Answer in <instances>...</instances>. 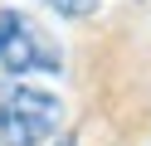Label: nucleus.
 Listing matches in <instances>:
<instances>
[{
	"label": "nucleus",
	"instance_id": "obj_2",
	"mask_svg": "<svg viewBox=\"0 0 151 146\" xmlns=\"http://www.w3.org/2000/svg\"><path fill=\"white\" fill-rule=\"evenodd\" d=\"M0 68L15 78L24 73H59L63 54L54 49V39L20 10H0Z\"/></svg>",
	"mask_w": 151,
	"mask_h": 146
},
{
	"label": "nucleus",
	"instance_id": "obj_1",
	"mask_svg": "<svg viewBox=\"0 0 151 146\" xmlns=\"http://www.w3.org/2000/svg\"><path fill=\"white\" fill-rule=\"evenodd\" d=\"M63 122V97L34 83H15L0 102V146H44Z\"/></svg>",
	"mask_w": 151,
	"mask_h": 146
},
{
	"label": "nucleus",
	"instance_id": "obj_4",
	"mask_svg": "<svg viewBox=\"0 0 151 146\" xmlns=\"http://www.w3.org/2000/svg\"><path fill=\"white\" fill-rule=\"evenodd\" d=\"M54 146H78V136H73V132H59V141H54Z\"/></svg>",
	"mask_w": 151,
	"mask_h": 146
},
{
	"label": "nucleus",
	"instance_id": "obj_3",
	"mask_svg": "<svg viewBox=\"0 0 151 146\" xmlns=\"http://www.w3.org/2000/svg\"><path fill=\"white\" fill-rule=\"evenodd\" d=\"M44 5H49L54 15H63V19H88V15H98V0H44Z\"/></svg>",
	"mask_w": 151,
	"mask_h": 146
}]
</instances>
